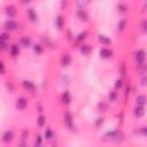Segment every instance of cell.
Returning a JSON list of instances; mask_svg holds the SVG:
<instances>
[{"mask_svg":"<svg viewBox=\"0 0 147 147\" xmlns=\"http://www.w3.org/2000/svg\"><path fill=\"white\" fill-rule=\"evenodd\" d=\"M63 119L65 125L68 126L69 130H74L75 129V123H74V115L70 110H65L63 114Z\"/></svg>","mask_w":147,"mask_h":147,"instance_id":"cell-1","label":"cell"},{"mask_svg":"<svg viewBox=\"0 0 147 147\" xmlns=\"http://www.w3.org/2000/svg\"><path fill=\"white\" fill-rule=\"evenodd\" d=\"M145 59H146V52L144 49H138L134 53V61L138 65L145 64Z\"/></svg>","mask_w":147,"mask_h":147,"instance_id":"cell-2","label":"cell"},{"mask_svg":"<svg viewBox=\"0 0 147 147\" xmlns=\"http://www.w3.org/2000/svg\"><path fill=\"white\" fill-rule=\"evenodd\" d=\"M3 28H5V30H6L7 32H11V31L17 30V28H18V23H17L15 20H9V18H8V20L5 22Z\"/></svg>","mask_w":147,"mask_h":147,"instance_id":"cell-3","label":"cell"},{"mask_svg":"<svg viewBox=\"0 0 147 147\" xmlns=\"http://www.w3.org/2000/svg\"><path fill=\"white\" fill-rule=\"evenodd\" d=\"M76 16L82 22H88V20H90V15H88V13L85 8H78L77 11H76Z\"/></svg>","mask_w":147,"mask_h":147,"instance_id":"cell-4","label":"cell"},{"mask_svg":"<svg viewBox=\"0 0 147 147\" xmlns=\"http://www.w3.org/2000/svg\"><path fill=\"white\" fill-rule=\"evenodd\" d=\"M99 55H100L101 59L108 60V59L113 57L114 52H113V49H110V48H108V47H102V48H100V51H99Z\"/></svg>","mask_w":147,"mask_h":147,"instance_id":"cell-5","label":"cell"},{"mask_svg":"<svg viewBox=\"0 0 147 147\" xmlns=\"http://www.w3.org/2000/svg\"><path fill=\"white\" fill-rule=\"evenodd\" d=\"M28 106V99L24 98V96H20L17 98L16 102H15V107L17 110H24Z\"/></svg>","mask_w":147,"mask_h":147,"instance_id":"cell-6","label":"cell"},{"mask_svg":"<svg viewBox=\"0 0 147 147\" xmlns=\"http://www.w3.org/2000/svg\"><path fill=\"white\" fill-rule=\"evenodd\" d=\"M14 136H15V133H14V131L11 130V129H8V130H6L3 133H2V141L5 142V144H9L10 141H13V139H14Z\"/></svg>","mask_w":147,"mask_h":147,"instance_id":"cell-7","label":"cell"},{"mask_svg":"<svg viewBox=\"0 0 147 147\" xmlns=\"http://www.w3.org/2000/svg\"><path fill=\"white\" fill-rule=\"evenodd\" d=\"M106 136L107 137H109L111 140H115V141H122L123 140V138H124V136L119 132V131H111V132H107L106 133Z\"/></svg>","mask_w":147,"mask_h":147,"instance_id":"cell-8","label":"cell"},{"mask_svg":"<svg viewBox=\"0 0 147 147\" xmlns=\"http://www.w3.org/2000/svg\"><path fill=\"white\" fill-rule=\"evenodd\" d=\"M6 15L8 16L9 20H13L14 17H16V15H17V9H16V7H15L14 5L7 6V7H6Z\"/></svg>","mask_w":147,"mask_h":147,"instance_id":"cell-9","label":"cell"},{"mask_svg":"<svg viewBox=\"0 0 147 147\" xmlns=\"http://www.w3.org/2000/svg\"><path fill=\"white\" fill-rule=\"evenodd\" d=\"M54 25L57 30H62L63 26H64V17L61 15V14H57L55 16V20H54Z\"/></svg>","mask_w":147,"mask_h":147,"instance_id":"cell-10","label":"cell"},{"mask_svg":"<svg viewBox=\"0 0 147 147\" xmlns=\"http://www.w3.org/2000/svg\"><path fill=\"white\" fill-rule=\"evenodd\" d=\"M9 38V33L8 32H3L0 33V51H3L7 48V40Z\"/></svg>","mask_w":147,"mask_h":147,"instance_id":"cell-11","label":"cell"},{"mask_svg":"<svg viewBox=\"0 0 147 147\" xmlns=\"http://www.w3.org/2000/svg\"><path fill=\"white\" fill-rule=\"evenodd\" d=\"M26 14H28V18L32 22V23H36V22H38V14H37V11L34 10V8H28V10H26Z\"/></svg>","mask_w":147,"mask_h":147,"instance_id":"cell-12","label":"cell"},{"mask_svg":"<svg viewBox=\"0 0 147 147\" xmlns=\"http://www.w3.org/2000/svg\"><path fill=\"white\" fill-rule=\"evenodd\" d=\"M20 46H22V47H24V48L31 47V46H32V39H31L29 36H23V37H21V39H20Z\"/></svg>","mask_w":147,"mask_h":147,"instance_id":"cell-13","label":"cell"},{"mask_svg":"<svg viewBox=\"0 0 147 147\" xmlns=\"http://www.w3.org/2000/svg\"><path fill=\"white\" fill-rule=\"evenodd\" d=\"M61 101H62V103L65 105V106H68V105L71 103L72 96H71V94H70L69 91H64V92L61 94Z\"/></svg>","mask_w":147,"mask_h":147,"instance_id":"cell-14","label":"cell"},{"mask_svg":"<svg viewBox=\"0 0 147 147\" xmlns=\"http://www.w3.org/2000/svg\"><path fill=\"white\" fill-rule=\"evenodd\" d=\"M88 31L87 30H83L82 32H79L77 36H76V38H75V41L76 42H78V44H83V41L88 37Z\"/></svg>","mask_w":147,"mask_h":147,"instance_id":"cell-15","label":"cell"},{"mask_svg":"<svg viewBox=\"0 0 147 147\" xmlns=\"http://www.w3.org/2000/svg\"><path fill=\"white\" fill-rule=\"evenodd\" d=\"M20 52H21V48H20V46L17 44L10 45V47H9V54H10L11 57H17L20 55Z\"/></svg>","mask_w":147,"mask_h":147,"instance_id":"cell-16","label":"cell"},{"mask_svg":"<svg viewBox=\"0 0 147 147\" xmlns=\"http://www.w3.org/2000/svg\"><path fill=\"white\" fill-rule=\"evenodd\" d=\"M79 52H80V54H83V55H88L91 52H92V46L90 45V44H80V46H79Z\"/></svg>","mask_w":147,"mask_h":147,"instance_id":"cell-17","label":"cell"},{"mask_svg":"<svg viewBox=\"0 0 147 147\" xmlns=\"http://www.w3.org/2000/svg\"><path fill=\"white\" fill-rule=\"evenodd\" d=\"M22 86L24 87V90H26V91H29V92H33V91L36 90V85H34V83L31 82V80L24 79V80L22 82Z\"/></svg>","mask_w":147,"mask_h":147,"instance_id":"cell-18","label":"cell"},{"mask_svg":"<svg viewBox=\"0 0 147 147\" xmlns=\"http://www.w3.org/2000/svg\"><path fill=\"white\" fill-rule=\"evenodd\" d=\"M54 136H55L54 131L51 127H46L44 130V133H42V139H45V140H52L54 138Z\"/></svg>","mask_w":147,"mask_h":147,"instance_id":"cell-19","label":"cell"},{"mask_svg":"<svg viewBox=\"0 0 147 147\" xmlns=\"http://www.w3.org/2000/svg\"><path fill=\"white\" fill-rule=\"evenodd\" d=\"M71 63V55L69 53H64L61 56V65L62 67H68Z\"/></svg>","mask_w":147,"mask_h":147,"instance_id":"cell-20","label":"cell"},{"mask_svg":"<svg viewBox=\"0 0 147 147\" xmlns=\"http://www.w3.org/2000/svg\"><path fill=\"white\" fill-rule=\"evenodd\" d=\"M28 137H29V132H28L26 130H23L22 136H21V141H20L18 147H28V142H26Z\"/></svg>","mask_w":147,"mask_h":147,"instance_id":"cell-21","label":"cell"},{"mask_svg":"<svg viewBox=\"0 0 147 147\" xmlns=\"http://www.w3.org/2000/svg\"><path fill=\"white\" fill-rule=\"evenodd\" d=\"M98 39H99V41H100L102 45H105V46L111 45V39H110L109 37H107V36H105V34H99V36H98Z\"/></svg>","mask_w":147,"mask_h":147,"instance_id":"cell-22","label":"cell"},{"mask_svg":"<svg viewBox=\"0 0 147 147\" xmlns=\"http://www.w3.org/2000/svg\"><path fill=\"white\" fill-rule=\"evenodd\" d=\"M146 95L145 94H138L137 96H136V103H137V106H145L146 105Z\"/></svg>","mask_w":147,"mask_h":147,"instance_id":"cell-23","label":"cell"},{"mask_svg":"<svg viewBox=\"0 0 147 147\" xmlns=\"http://www.w3.org/2000/svg\"><path fill=\"white\" fill-rule=\"evenodd\" d=\"M133 113L136 117H142L145 115V108L142 106H136L133 109Z\"/></svg>","mask_w":147,"mask_h":147,"instance_id":"cell-24","label":"cell"},{"mask_svg":"<svg viewBox=\"0 0 147 147\" xmlns=\"http://www.w3.org/2000/svg\"><path fill=\"white\" fill-rule=\"evenodd\" d=\"M126 25H127V21H126L125 18H121V20L118 21V23H117V30H118L119 32H123V31L125 30Z\"/></svg>","mask_w":147,"mask_h":147,"instance_id":"cell-25","label":"cell"},{"mask_svg":"<svg viewBox=\"0 0 147 147\" xmlns=\"http://www.w3.org/2000/svg\"><path fill=\"white\" fill-rule=\"evenodd\" d=\"M32 49H33V53L37 55H41L44 53V46L41 44H34L32 46Z\"/></svg>","mask_w":147,"mask_h":147,"instance_id":"cell-26","label":"cell"},{"mask_svg":"<svg viewBox=\"0 0 147 147\" xmlns=\"http://www.w3.org/2000/svg\"><path fill=\"white\" fill-rule=\"evenodd\" d=\"M45 124H46V116L42 115V114H40L37 117V125H38V127H44Z\"/></svg>","mask_w":147,"mask_h":147,"instance_id":"cell-27","label":"cell"},{"mask_svg":"<svg viewBox=\"0 0 147 147\" xmlns=\"http://www.w3.org/2000/svg\"><path fill=\"white\" fill-rule=\"evenodd\" d=\"M117 96H118V94H117L116 90H111L108 93V100H109V102H115L117 100Z\"/></svg>","mask_w":147,"mask_h":147,"instance_id":"cell-28","label":"cell"},{"mask_svg":"<svg viewBox=\"0 0 147 147\" xmlns=\"http://www.w3.org/2000/svg\"><path fill=\"white\" fill-rule=\"evenodd\" d=\"M117 8H118V10H119L121 13H125V11L127 10V5H126L125 2H119V3L117 5Z\"/></svg>","mask_w":147,"mask_h":147,"instance_id":"cell-29","label":"cell"},{"mask_svg":"<svg viewBox=\"0 0 147 147\" xmlns=\"http://www.w3.org/2000/svg\"><path fill=\"white\" fill-rule=\"evenodd\" d=\"M123 87V78H118L115 82V90H119Z\"/></svg>","mask_w":147,"mask_h":147,"instance_id":"cell-30","label":"cell"},{"mask_svg":"<svg viewBox=\"0 0 147 147\" xmlns=\"http://www.w3.org/2000/svg\"><path fill=\"white\" fill-rule=\"evenodd\" d=\"M98 108L100 109V111H106V110L108 109V105H107L106 102H100V103L98 105Z\"/></svg>","mask_w":147,"mask_h":147,"instance_id":"cell-31","label":"cell"},{"mask_svg":"<svg viewBox=\"0 0 147 147\" xmlns=\"http://www.w3.org/2000/svg\"><path fill=\"white\" fill-rule=\"evenodd\" d=\"M37 145H42V136H40V134H38V136L36 137L34 146H37Z\"/></svg>","mask_w":147,"mask_h":147,"instance_id":"cell-32","label":"cell"},{"mask_svg":"<svg viewBox=\"0 0 147 147\" xmlns=\"http://www.w3.org/2000/svg\"><path fill=\"white\" fill-rule=\"evenodd\" d=\"M103 124V117H98L96 119H95V122H94V125L98 127V126H100V125H102Z\"/></svg>","mask_w":147,"mask_h":147,"instance_id":"cell-33","label":"cell"},{"mask_svg":"<svg viewBox=\"0 0 147 147\" xmlns=\"http://www.w3.org/2000/svg\"><path fill=\"white\" fill-rule=\"evenodd\" d=\"M6 74V65L2 61H0V75H5Z\"/></svg>","mask_w":147,"mask_h":147,"instance_id":"cell-34","label":"cell"},{"mask_svg":"<svg viewBox=\"0 0 147 147\" xmlns=\"http://www.w3.org/2000/svg\"><path fill=\"white\" fill-rule=\"evenodd\" d=\"M141 30H142V32L147 31V22H146V20H142V22H141Z\"/></svg>","mask_w":147,"mask_h":147,"instance_id":"cell-35","label":"cell"},{"mask_svg":"<svg viewBox=\"0 0 147 147\" xmlns=\"http://www.w3.org/2000/svg\"><path fill=\"white\" fill-rule=\"evenodd\" d=\"M121 72H122V76L125 77V75H126V65H125V63L122 64V67H121Z\"/></svg>","mask_w":147,"mask_h":147,"instance_id":"cell-36","label":"cell"},{"mask_svg":"<svg viewBox=\"0 0 147 147\" xmlns=\"http://www.w3.org/2000/svg\"><path fill=\"white\" fill-rule=\"evenodd\" d=\"M140 132L145 136V134H146V127H145V126H144V127H141V129H140Z\"/></svg>","mask_w":147,"mask_h":147,"instance_id":"cell-37","label":"cell"},{"mask_svg":"<svg viewBox=\"0 0 147 147\" xmlns=\"http://www.w3.org/2000/svg\"><path fill=\"white\" fill-rule=\"evenodd\" d=\"M34 147H42V145H37V146H34Z\"/></svg>","mask_w":147,"mask_h":147,"instance_id":"cell-38","label":"cell"},{"mask_svg":"<svg viewBox=\"0 0 147 147\" xmlns=\"http://www.w3.org/2000/svg\"><path fill=\"white\" fill-rule=\"evenodd\" d=\"M52 147H57V146H56V145H53V146H52Z\"/></svg>","mask_w":147,"mask_h":147,"instance_id":"cell-39","label":"cell"}]
</instances>
